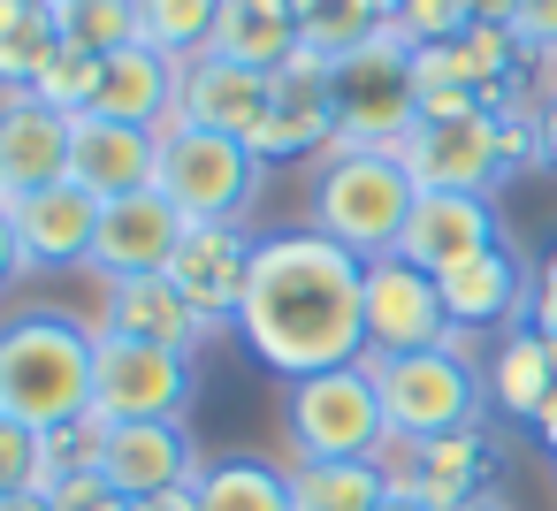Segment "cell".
Returning <instances> with one entry per match:
<instances>
[{
	"instance_id": "1",
	"label": "cell",
	"mask_w": 557,
	"mask_h": 511,
	"mask_svg": "<svg viewBox=\"0 0 557 511\" xmlns=\"http://www.w3.org/2000/svg\"><path fill=\"white\" fill-rule=\"evenodd\" d=\"M237 336L283 382L367 359V260L321 229H275L252 245Z\"/></svg>"
},
{
	"instance_id": "2",
	"label": "cell",
	"mask_w": 557,
	"mask_h": 511,
	"mask_svg": "<svg viewBox=\"0 0 557 511\" xmlns=\"http://www.w3.org/2000/svg\"><path fill=\"white\" fill-rule=\"evenodd\" d=\"M92 344L77 313H16L0 321V412L24 427H70L92 420Z\"/></svg>"
},
{
	"instance_id": "3",
	"label": "cell",
	"mask_w": 557,
	"mask_h": 511,
	"mask_svg": "<svg viewBox=\"0 0 557 511\" xmlns=\"http://www.w3.org/2000/svg\"><path fill=\"white\" fill-rule=\"evenodd\" d=\"M412 199H420V184L405 176V161L389 146H336L313 176V229L359 260H382V252H397Z\"/></svg>"
},
{
	"instance_id": "4",
	"label": "cell",
	"mask_w": 557,
	"mask_h": 511,
	"mask_svg": "<svg viewBox=\"0 0 557 511\" xmlns=\"http://www.w3.org/2000/svg\"><path fill=\"white\" fill-rule=\"evenodd\" d=\"M382 412H389V443H420V435H458L481 427L488 412V374L466 359V344L443 351H405V359H367Z\"/></svg>"
},
{
	"instance_id": "5",
	"label": "cell",
	"mask_w": 557,
	"mask_h": 511,
	"mask_svg": "<svg viewBox=\"0 0 557 511\" xmlns=\"http://www.w3.org/2000/svg\"><path fill=\"white\" fill-rule=\"evenodd\" d=\"M260 153L222 138V130H191V123H161V169L153 191L184 214V222H245L260 199Z\"/></svg>"
},
{
	"instance_id": "6",
	"label": "cell",
	"mask_w": 557,
	"mask_h": 511,
	"mask_svg": "<svg viewBox=\"0 0 557 511\" xmlns=\"http://www.w3.org/2000/svg\"><path fill=\"white\" fill-rule=\"evenodd\" d=\"M283 427H290L298 465H321V458H382L389 450V412H382V389H374L367 359L290 382Z\"/></svg>"
},
{
	"instance_id": "7",
	"label": "cell",
	"mask_w": 557,
	"mask_h": 511,
	"mask_svg": "<svg viewBox=\"0 0 557 511\" xmlns=\"http://www.w3.org/2000/svg\"><path fill=\"white\" fill-rule=\"evenodd\" d=\"M329 70H336V146H397L420 123V77H412V47L397 32H374L367 47H351Z\"/></svg>"
},
{
	"instance_id": "8",
	"label": "cell",
	"mask_w": 557,
	"mask_h": 511,
	"mask_svg": "<svg viewBox=\"0 0 557 511\" xmlns=\"http://www.w3.org/2000/svg\"><path fill=\"white\" fill-rule=\"evenodd\" d=\"M199 397V366L184 351L138 344V336H108L92 344V420L123 427V420H184Z\"/></svg>"
},
{
	"instance_id": "9",
	"label": "cell",
	"mask_w": 557,
	"mask_h": 511,
	"mask_svg": "<svg viewBox=\"0 0 557 511\" xmlns=\"http://www.w3.org/2000/svg\"><path fill=\"white\" fill-rule=\"evenodd\" d=\"M405 176L420 191H496L511 169H504V130H496V108L488 115H420L397 146Z\"/></svg>"
},
{
	"instance_id": "10",
	"label": "cell",
	"mask_w": 557,
	"mask_h": 511,
	"mask_svg": "<svg viewBox=\"0 0 557 511\" xmlns=\"http://www.w3.org/2000/svg\"><path fill=\"white\" fill-rule=\"evenodd\" d=\"M458 344L443 283L397 252L367 260V359H405V351H443Z\"/></svg>"
},
{
	"instance_id": "11",
	"label": "cell",
	"mask_w": 557,
	"mask_h": 511,
	"mask_svg": "<svg viewBox=\"0 0 557 511\" xmlns=\"http://www.w3.org/2000/svg\"><path fill=\"white\" fill-rule=\"evenodd\" d=\"M252 245L260 237H245V222H184V245L169 252V283L207 321V336L237 321L245 283H252Z\"/></svg>"
},
{
	"instance_id": "12",
	"label": "cell",
	"mask_w": 557,
	"mask_h": 511,
	"mask_svg": "<svg viewBox=\"0 0 557 511\" xmlns=\"http://www.w3.org/2000/svg\"><path fill=\"white\" fill-rule=\"evenodd\" d=\"M488 435L481 427H458V435H420V443H389L382 450V473H389V496H420L435 511H466L488 496Z\"/></svg>"
},
{
	"instance_id": "13",
	"label": "cell",
	"mask_w": 557,
	"mask_h": 511,
	"mask_svg": "<svg viewBox=\"0 0 557 511\" xmlns=\"http://www.w3.org/2000/svg\"><path fill=\"white\" fill-rule=\"evenodd\" d=\"M336 146V70L321 54H290L268 77V130H260V161H306Z\"/></svg>"
},
{
	"instance_id": "14",
	"label": "cell",
	"mask_w": 557,
	"mask_h": 511,
	"mask_svg": "<svg viewBox=\"0 0 557 511\" xmlns=\"http://www.w3.org/2000/svg\"><path fill=\"white\" fill-rule=\"evenodd\" d=\"M504 245V214L488 191H420L412 214H405V237H397V260L428 267V275H450L481 252Z\"/></svg>"
},
{
	"instance_id": "15",
	"label": "cell",
	"mask_w": 557,
	"mask_h": 511,
	"mask_svg": "<svg viewBox=\"0 0 557 511\" xmlns=\"http://www.w3.org/2000/svg\"><path fill=\"white\" fill-rule=\"evenodd\" d=\"M100 473L138 503V496L191 488V481L207 473V458H199L191 420H123V427L100 435Z\"/></svg>"
},
{
	"instance_id": "16",
	"label": "cell",
	"mask_w": 557,
	"mask_h": 511,
	"mask_svg": "<svg viewBox=\"0 0 557 511\" xmlns=\"http://www.w3.org/2000/svg\"><path fill=\"white\" fill-rule=\"evenodd\" d=\"M70 123L32 92H0V207L70 184Z\"/></svg>"
},
{
	"instance_id": "17",
	"label": "cell",
	"mask_w": 557,
	"mask_h": 511,
	"mask_svg": "<svg viewBox=\"0 0 557 511\" xmlns=\"http://www.w3.org/2000/svg\"><path fill=\"white\" fill-rule=\"evenodd\" d=\"M184 245V214L161 191H131L100 207V237H92V275L100 283H131V275H169V252Z\"/></svg>"
},
{
	"instance_id": "18",
	"label": "cell",
	"mask_w": 557,
	"mask_h": 511,
	"mask_svg": "<svg viewBox=\"0 0 557 511\" xmlns=\"http://www.w3.org/2000/svg\"><path fill=\"white\" fill-rule=\"evenodd\" d=\"M268 77H275V70H245V62L199 54V62H184L176 123L222 130V138H237V146H260V130H268Z\"/></svg>"
},
{
	"instance_id": "19",
	"label": "cell",
	"mask_w": 557,
	"mask_h": 511,
	"mask_svg": "<svg viewBox=\"0 0 557 511\" xmlns=\"http://www.w3.org/2000/svg\"><path fill=\"white\" fill-rule=\"evenodd\" d=\"M443 283V306H450V328L458 336H488V328H527V313H534V267L511 252V237L496 245V252H481V260H466V267H450V275H435Z\"/></svg>"
},
{
	"instance_id": "20",
	"label": "cell",
	"mask_w": 557,
	"mask_h": 511,
	"mask_svg": "<svg viewBox=\"0 0 557 511\" xmlns=\"http://www.w3.org/2000/svg\"><path fill=\"white\" fill-rule=\"evenodd\" d=\"M153 169H161V130L108 123V115H77L70 123V184L92 191L100 207L131 199V191H153Z\"/></svg>"
},
{
	"instance_id": "21",
	"label": "cell",
	"mask_w": 557,
	"mask_h": 511,
	"mask_svg": "<svg viewBox=\"0 0 557 511\" xmlns=\"http://www.w3.org/2000/svg\"><path fill=\"white\" fill-rule=\"evenodd\" d=\"M9 222H16V245H24V275H62V267H85L92 260L100 199L77 191V184H54V191L16 199Z\"/></svg>"
},
{
	"instance_id": "22",
	"label": "cell",
	"mask_w": 557,
	"mask_h": 511,
	"mask_svg": "<svg viewBox=\"0 0 557 511\" xmlns=\"http://www.w3.org/2000/svg\"><path fill=\"white\" fill-rule=\"evenodd\" d=\"M108 336H138V344H161V351H199L207 344V321L184 306V290L169 275H131V283H108Z\"/></svg>"
},
{
	"instance_id": "23",
	"label": "cell",
	"mask_w": 557,
	"mask_h": 511,
	"mask_svg": "<svg viewBox=\"0 0 557 511\" xmlns=\"http://www.w3.org/2000/svg\"><path fill=\"white\" fill-rule=\"evenodd\" d=\"M176 85H184V70H176L169 54H153V47H123V54L100 62V100H92V115H108V123H138V130H161V123H176Z\"/></svg>"
},
{
	"instance_id": "24",
	"label": "cell",
	"mask_w": 557,
	"mask_h": 511,
	"mask_svg": "<svg viewBox=\"0 0 557 511\" xmlns=\"http://www.w3.org/2000/svg\"><path fill=\"white\" fill-rule=\"evenodd\" d=\"M549 397H557V344L527 321V328H511V336L496 344V359H488V404L534 427V412H542Z\"/></svg>"
},
{
	"instance_id": "25",
	"label": "cell",
	"mask_w": 557,
	"mask_h": 511,
	"mask_svg": "<svg viewBox=\"0 0 557 511\" xmlns=\"http://www.w3.org/2000/svg\"><path fill=\"white\" fill-rule=\"evenodd\" d=\"M298 9L290 0H222V24H214V54L245 62V70H283L298 54Z\"/></svg>"
},
{
	"instance_id": "26",
	"label": "cell",
	"mask_w": 557,
	"mask_h": 511,
	"mask_svg": "<svg viewBox=\"0 0 557 511\" xmlns=\"http://www.w3.org/2000/svg\"><path fill=\"white\" fill-rule=\"evenodd\" d=\"M54 54H62L54 0H0V92H32Z\"/></svg>"
},
{
	"instance_id": "27",
	"label": "cell",
	"mask_w": 557,
	"mask_h": 511,
	"mask_svg": "<svg viewBox=\"0 0 557 511\" xmlns=\"http://www.w3.org/2000/svg\"><path fill=\"white\" fill-rule=\"evenodd\" d=\"M290 503H298V511H382V503H389V473H382V458L290 465Z\"/></svg>"
},
{
	"instance_id": "28",
	"label": "cell",
	"mask_w": 557,
	"mask_h": 511,
	"mask_svg": "<svg viewBox=\"0 0 557 511\" xmlns=\"http://www.w3.org/2000/svg\"><path fill=\"white\" fill-rule=\"evenodd\" d=\"M191 496H199V511H298L290 473L268 465V458H207Z\"/></svg>"
},
{
	"instance_id": "29",
	"label": "cell",
	"mask_w": 557,
	"mask_h": 511,
	"mask_svg": "<svg viewBox=\"0 0 557 511\" xmlns=\"http://www.w3.org/2000/svg\"><path fill=\"white\" fill-rule=\"evenodd\" d=\"M214 24H222V0H138V32L153 54H169L176 70L214 54Z\"/></svg>"
},
{
	"instance_id": "30",
	"label": "cell",
	"mask_w": 557,
	"mask_h": 511,
	"mask_svg": "<svg viewBox=\"0 0 557 511\" xmlns=\"http://www.w3.org/2000/svg\"><path fill=\"white\" fill-rule=\"evenodd\" d=\"M298 9V39H306V54H321V62H344L351 47H367L374 32H389L367 0H290Z\"/></svg>"
},
{
	"instance_id": "31",
	"label": "cell",
	"mask_w": 557,
	"mask_h": 511,
	"mask_svg": "<svg viewBox=\"0 0 557 511\" xmlns=\"http://www.w3.org/2000/svg\"><path fill=\"white\" fill-rule=\"evenodd\" d=\"M62 47H77V54H123V47H146V32H138V0H70L62 9Z\"/></svg>"
},
{
	"instance_id": "32",
	"label": "cell",
	"mask_w": 557,
	"mask_h": 511,
	"mask_svg": "<svg viewBox=\"0 0 557 511\" xmlns=\"http://www.w3.org/2000/svg\"><path fill=\"white\" fill-rule=\"evenodd\" d=\"M32 100H47L54 115H92V100H100V54H77V47H62V54L39 70Z\"/></svg>"
},
{
	"instance_id": "33",
	"label": "cell",
	"mask_w": 557,
	"mask_h": 511,
	"mask_svg": "<svg viewBox=\"0 0 557 511\" xmlns=\"http://www.w3.org/2000/svg\"><path fill=\"white\" fill-rule=\"evenodd\" d=\"M100 420H70V427H47L39 435V488L70 481V473H100Z\"/></svg>"
},
{
	"instance_id": "34",
	"label": "cell",
	"mask_w": 557,
	"mask_h": 511,
	"mask_svg": "<svg viewBox=\"0 0 557 511\" xmlns=\"http://www.w3.org/2000/svg\"><path fill=\"white\" fill-rule=\"evenodd\" d=\"M389 32H397L405 47H450V39L473 32V9H466V0H397Z\"/></svg>"
},
{
	"instance_id": "35",
	"label": "cell",
	"mask_w": 557,
	"mask_h": 511,
	"mask_svg": "<svg viewBox=\"0 0 557 511\" xmlns=\"http://www.w3.org/2000/svg\"><path fill=\"white\" fill-rule=\"evenodd\" d=\"M24 488H39V427L0 412V496H24Z\"/></svg>"
},
{
	"instance_id": "36",
	"label": "cell",
	"mask_w": 557,
	"mask_h": 511,
	"mask_svg": "<svg viewBox=\"0 0 557 511\" xmlns=\"http://www.w3.org/2000/svg\"><path fill=\"white\" fill-rule=\"evenodd\" d=\"M47 496H54V511H131V496H123L108 473H70V481H54Z\"/></svg>"
},
{
	"instance_id": "37",
	"label": "cell",
	"mask_w": 557,
	"mask_h": 511,
	"mask_svg": "<svg viewBox=\"0 0 557 511\" xmlns=\"http://www.w3.org/2000/svg\"><path fill=\"white\" fill-rule=\"evenodd\" d=\"M511 47L527 62H549L557 54V0H527V9L511 16Z\"/></svg>"
},
{
	"instance_id": "38",
	"label": "cell",
	"mask_w": 557,
	"mask_h": 511,
	"mask_svg": "<svg viewBox=\"0 0 557 511\" xmlns=\"http://www.w3.org/2000/svg\"><path fill=\"white\" fill-rule=\"evenodd\" d=\"M527 321L557 344V252H542V267H534V313Z\"/></svg>"
},
{
	"instance_id": "39",
	"label": "cell",
	"mask_w": 557,
	"mask_h": 511,
	"mask_svg": "<svg viewBox=\"0 0 557 511\" xmlns=\"http://www.w3.org/2000/svg\"><path fill=\"white\" fill-rule=\"evenodd\" d=\"M24 275V245H16V222H9V207H0V290H9Z\"/></svg>"
},
{
	"instance_id": "40",
	"label": "cell",
	"mask_w": 557,
	"mask_h": 511,
	"mask_svg": "<svg viewBox=\"0 0 557 511\" xmlns=\"http://www.w3.org/2000/svg\"><path fill=\"white\" fill-rule=\"evenodd\" d=\"M473 9V24H488V32H511V16L527 9V0H466Z\"/></svg>"
},
{
	"instance_id": "41",
	"label": "cell",
	"mask_w": 557,
	"mask_h": 511,
	"mask_svg": "<svg viewBox=\"0 0 557 511\" xmlns=\"http://www.w3.org/2000/svg\"><path fill=\"white\" fill-rule=\"evenodd\" d=\"M131 511H199V496L191 488H169V496H138Z\"/></svg>"
},
{
	"instance_id": "42",
	"label": "cell",
	"mask_w": 557,
	"mask_h": 511,
	"mask_svg": "<svg viewBox=\"0 0 557 511\" xmlns=\"http://www.w3.org/2000/svg\"><path fill=\"white\" fill-rule=\"evenodd\" d=\"M534 123H542V169H557V100H542Z\"/></svg>"
},
{
	"instance_id": "43",
	"label": "cell",
	"mask_w": 557,
	"mask_h": 511,
	"mask_svg": "<svg viewBox=\"0 0 557 511\" xmlns=\"http://www.w3.org/2000/svg\"><path fill=\"white\" fill-rule=\"evenodd\" d=\"M0 511H54L47 488H24V496H0Z\"/></svg>"
},
{
	"instance_id": "44",
	"label": "cell",
	"mask_w": 557,
	"mask_h": 511,
	"mask_svg": "<svg viewBox=\"0 0 557 511\" xmlns=\"http://www.w3.org/2000/svg\"><path fill=\"white\" fill-rule=\"evenodd\" d=\"M534 435H542V443H549V450H557V397H549V404H542V412H534Z\"/></svg>"
},
{
	"instance_id": "45",
	"label": "cell",
	"mask_w": 557,
	"mask_h": 511,
	"mask_svg": "<svg viewBox=\"0 0 557 511\" xmlns=\"http://www.w3.org/2000/svg\"><path fill=\"white\" fill-rule=\"evenodd\" d=\"M534 70H542V100H557V54H549V62H534ZM542 100H534V108H542Z\"/></svg>"
},
{
	"instance_id": "46",
	"label": "cell",
	"mask_w": 557,
	"mask_h": 511,
	"mask_svg": "<svg viewBox=\"0 0 557 511\" xmlns=\"http://www.w3.org/2000/svg\"><path fill=\"white\" fill-rule=\"evenodd\" d=\"M382 511H435V503H420V496H389Z\"/></svg>"
},
{
	"instance_id": "47",
	"label": "cell",
	"mask_w": 557,
	"mask_h": 511,
	"mask_svg": "<svg viewBox=\"0 0 557 511\" xmlns=\"http://www.w3.org/2000/svg\"><path fill=\"white\" fill-rule=\"evenodd\" d=\"M466 511H511V503H496V496H481V503H466Z\"/></svg>"
},
{
	"instance_id": "48",
	"label": "cell",
	"mask_w": 557,
	"mask_h": 511,
	"mask_svg": "<svg viewBox=\"0 0 557 511\" xmlns=\"http://www.w3.org/2000/svg\"><path fill=\"white\" fill-rule=\"evenodd\" d=\"M54 9H70V0H54Z\"/></svg>"
}]
</instances>
